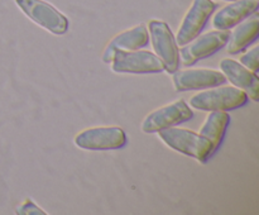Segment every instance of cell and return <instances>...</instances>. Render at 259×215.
<instances>
[{"mask_svg":"<svg viewBox=\"0 0 259 215\" xmlns=\"http://www.w3.org/2000/svg\"><path fill=\"white\" fill-rule=\"evenodd\" d=\"M157 133L159 138L172 149L192 157L202 163H205L215 152L209 139L189 129L169 126Z\"/></svg>","mask_w":259,"mask_h":215,"instance_id":"cell-1","label":"cell"},{"mask_svg":"<svg viewBox=\"0 0 259 215\" xmlns=\"http://www.w3.org/2000/svg\"><path fill=\"white\" fill-rule=\"evenodd\" d=\"M248 101L247 94L235 86H222L195 94L190 99V106L197 110H234Z\"/></svg>","mask_w":259,"mask_h":215,"instance_id":"cell-2","label":"cell"},{"mask_svg":"<svg viewBox=\"0 0 259 215\" xmlns=\"http://www.w3.org/2000/svg\"><path fill=\"white\" fill-rule=\"evenodd\" d=\"M15 3L32 22L52 34H65L67 32V18L50 3L43 0H15Z\"/></svg>","mask_w":259,"mask_h":215,"instance_id":"cell-3","label":"cell"},{"mask_svg":"<svg viewBox=\"0 0 259 215\" xmlns=\"http://www.w3.org/2000/svg\"><path fill=\"white\" fill-rule=\"evenodd\" d=\"M76 146L88 151H109L123 148L126 144V134L120 126H95L80 132L73 139Z\"/></svg>","mask_w":259,"mask_h":215,"instance_id":"cell-4","label":"cell"},{"mask_svg":"<svg viewBox=\"0 0 259 215\" xmlns=\"http://www.w3.org/2000/svg\"><path fill=\"white\" fill-rule=\"evenodd\" d=\"M113 71L118 73H157L163 71L162 61L149 51H123L114 53Z\"/></svg>","mask_w":259,"mask_h":215,"instance_id":"cell-5","label":"cell"},{"mask_svg":"<svg viewBox=\"0 0 259 215\" xmlns=\"http://www.w3.org/2000/svg\"><path fill=\"white\" fill-rule=\"evenodd\" d=\"M230 33L228 30H212L202 35H197L180 50V58L185 67L192 66L197 61L204 60L222 50L228 43Z\"/></svg>","mask_w":259,"mask_h":215,"instance_id":"cell-6","label":"cell"},{"mask_svg":"<svg viewBox=\"0 0 259 215\" xmlns=\"http://www.w3.org/2000/svg\"><path fill=\"white\" fill-rule=\"evenodd\" d=\"M153 50L163 63V68L169 73L179 70V48L168 25L161 20H151L148 24Z\"/></svg>","mask_w":259,"mask_h":215,"instance_id":"cell-7","label":"cell"},{"mask_svg":"<svg viewBox=\"0 0 259 215\" xmlns=\"http://www.w3.org/2000/svg\"><path fill=\"white\" fill-rule=\"evenodd\" d=\"M192 116L194 113L189 105L184 100H177L149 113L142 123V131L144 133H157L164 128L190 120Z\"/></svg>","mask_w":259,"mask_h":215,"instance_id":"cell-8","label":"cell"},{"mask_svg":"<svg viewBox=\"0 0 259 215\" xmlns=\"http://www.w3.org/2000/svg\"><path fill=\"white\" fill-rule=\"evenodd\" d=\"M215 8L217 5L211 0H194L191 8L186 13L179 28L176 39H175L176 45L182 47L187 45L190 40L196 38L204 29L210 15L214 13Z\"/></svg>","mask_w":259,"mask_h":215,"instance_id":"cell-9","label":"cell"},{"mask_svg":"<svg viewBox=\"0 0 259 215\" xmlns=\"http://www.w3.org/2000/svg\"><path fill=\"white\" fill-rule=\"evenodd\" d=\"M225 76L217 70L209 68H187L175 71L172 76L175 90L187 91L204 88H214L225 82Z\"/></svg>","mask_w":259,"mask_h":215,"instance_id":"cell-10","label":"cell"},{"mask_svg":"<svg viewBox=\"0 0 259 215\" xmlns=\"http://www.w3.org/2000/svg\"><path fill=\"white\" fill-rule=\"evenodd\" d=\"M220 68L225 78L230 81L235 88L240 89L252 100L257 101L259 95V78L257 73L252 72L247 67L232 58H225L220 62Z\"/></svg>","mask_w":259,"mask_h":215,"instance_id":"cell-11","label":"cell"},{"mask_svg":"<svg viewBox=\"0 0 259 215\" xmlns=\"http://www.w3.org/2000/svg\"><path fill=\"white\" fill-rule=\"evenodd\" d=\"M148 29L143 24L136 25L125 32L119 33L110 40L103 53V61L105 63L111 62L114 53L119 50L134 51L148 45Z\"/></svg>","mask_w":259,"mask_h":215,"instance_id":"cell-12","label":"cell"},{"mask_svg":"<svg viewBox=\"0 0 259 215\" xmlns=\"http://www.w3.org/2000/svg\"><path fill=\"white\" fill-rule=\"evenodd\" d=\"M258 0H237L227 5L212 18V25L219 30H228L258 10Z\"/></svg>","mask_w":259,"mask_h":215,"instance_id":"cell-13","label":"cell"},{"mask_svg":"<svg viewBox=\"0 0 259 215\" xmlns=\"http://www.w3.org/2000/svg\"><path fill=\"white\" fill-rule=\"evenodd\" d=\"M259 34V18L257 14L252 15L249 19L240 23L234 32L229 35V45H228L227 51L230 55H237L240 51L247 48L250 43L257 39Z\"/></svg>","mask_w":259,"mask_h":215,"instance_id":"cell-14","label":"cell"},{"mask_svg":"<svg viewBox=\"0 0 259 215\" xmlns=\"http://www.w3.org/2000/svg\"><path fill=\"white\" fill-rule=\"evenodd\" d=\"M230 116L227 111L224 110H211L205 119L204 124L200 128L199 134L209 139L210 143L212 144V148L217 151L224 138L225 131L229 124Z\"/></svg>","mask_w":259,"mask_h":215,"instance_id":"cell-15","label":"cell"},{"mask_svg":"<svg viewBox=\"0 0 259 215\" xmlns=\"http://www.w3.org/2000/svg\"><path fill=\"white\" fill-rule=\"evenodd\" d=\"M258 52H259V48L253 47L252 50L245 52L244 55H242V57H240V63L254 73L258 72V68H259Z\"/></svg>","mask_w":259,"mask_h":215,"instance_id":"cell-16","label":"cell"},{"mask_svg":"<svg viewBox=\"0 0 259 215\" xmlns=\"http://www.w3.org/2000/svg\"><path fill=\"white\" fill-rule=\"evenodd\" d=\"M15 212L19 215H46L47 212L40 209L37 204L32 201L30 199H25L19 206L17 207Z\"/></svg>","mask_w":259,"mask_h":215,"instance_id":"cell-17","label":"cell"},{"mask_svg":"<svg viewBox=\"0 0 259 215\" xmlns=\"http://www.w3.org/2000/svg\"><path fill=\"white\" fill-rule=\"evenodd\" d=\"M227 2H233V0H227Z\"/></svg>","mask_w":259,"mask_h":215,"instance_id":"cell-18","label":"cell"}]
</instances>
